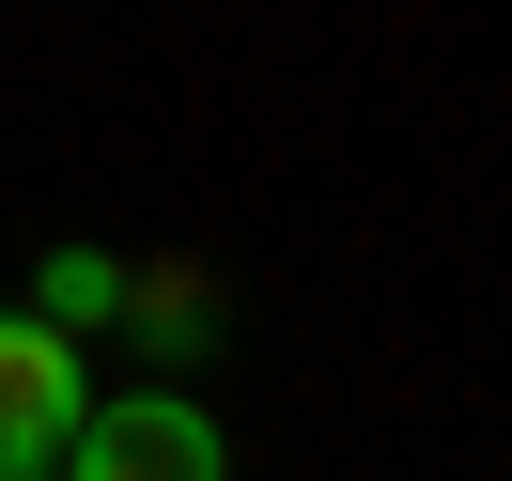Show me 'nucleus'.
<instances>
[{
  "label": "nucleus",
  "instance_id": "nucleus-1",
  "mask_svg": "<svg viewBox=\"0 0 512 481\" xmlns=\"http://www.w3.org/2000/svg\"><path fill=\"white\" fill-rule=\"evenodd\" d=\"M63 481H233V435L202 388H109L63 435Z\"/></svg>",
  "mask_w": 512,
  "mask_h": 481
},
{
  "label": "nucleus",
  "instance_id": "nucleus-2",
  "mask_svg": "<svg viewBox=\"0 0 512 481\" xmlns=\"http://www.w3.org/2000/svg\"><path fill=\"white\" fill-rule=\"evenodd\" d=\"M94 419V373L47 311H0V466H63V435Z\"/></svg>",
  "mask_w": 512,
  "mask_h": 481
},
{
  "label": "nucleus",
  "instance_id": "nucleus-3",
  "mask_svg": "<svg viewBox=\"0 0 512 481\" xmlns=\"http://www.w3.org/2000/svg\"><path fill=\"white\" fill-rule=\"evenodd\" d=\"M32 311L78 342V326H109V311H125V264H109V249H47V264H32Z\"/></svg>",
  "mask_w": 512,
  "mask_h": 481
},
{
  "label": "nucleus",
  "instance_id": "nucleus-4",
  "mask_svg": "<svg viewBox=\"0 0 512 481\" xmlns=\"http://www.w3.org/2000/svg\"><path fill=\"white\" fill-rule=\"evenodd\" d=\"M0 481H63V466H0Z\"/></svg>",
  "mask_w": 512,
  "mask_h": 481
}]
</instances>
